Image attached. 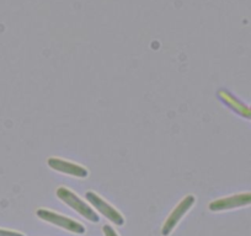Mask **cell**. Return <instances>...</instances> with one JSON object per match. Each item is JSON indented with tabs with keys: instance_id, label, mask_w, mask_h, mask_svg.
Listing matches in <instances>:
<instances>
[{
	"instance_id": "obj_1",
	"label": "cell",
	"mask_w": 251,
	"mask_h": 236,
	"mask_svg": "<svg viewBox=\"0 0 251 236\" xmlns=\"http://www.w3.org/2000/svg\"><path fill=\"white\" fill-rule=\"evenodd\" d=\"M57 197L88 220L93 221V223H98L100 220V216L96 214V212L91 207H89L83 199L79 198L75 193H73L71 189H66V187H59L57 189Z\"/></svg>"
},
{
	"instance_id": "obj_2",
	"label": "cell",
	"mask_w": 251,
	"mask_h": 236,
	"mask_svg": "<svg viewBox=\"0 0 251 236\" xmlns=\"http://www.w3.org/2000/svg\"><path fill=\"white\" fill-rule=\"evenodd\" d=\"M37 216L42 219V220L47 221V223L57 225L62 229H66V230L72 231L74 234H84L86 231L85 226L83 224L78 223V221L73 220L71 218H67V216L62 215V214L47 211V209H38Z\"/></svg>"
},
{
	"instance_id": "obj_3",
	"label": "cell",
	"mask_w": 251,
	"mask_h": 236,
	"mask_svg": "<svg viewBox=\"0 0 251 236\" xmlns=\"http://www.w3.org/2000/svg\"><path fill=\"white\" fill-rule=\"evenodd\" d=\"M86 199L91 203V206L95 209H98L101 214H102L105 218H107L111 223H113L117 226H122L125 224V218L122 216V214L117 211L116 208H113L110 203L105 201V199L101 198L99 194L94 193V192H86L85 193Z\"/></svg>"
},
{
	"instance_id": "obj_4",
	"label": "cell",
	"mask_w": 251,
	"mask_h": 236,
	"mask_svg": "<svg viewBox=\"0 0 251 236\" xmlns=\"http://www.w3.org/2000/svg\"><path fill=\"white\" fill-rule=\"evenodd\" d=\"M195 202H196L195 196L190 194V196H186L185 198H183L182 201L175 207V209L171 212V214L168 216L165 223H164L163 229H161V234H163V236L170 235L171 231H173L174 229L176 228V225L178 224V221L182 219V216L185 215L190 209H191V207L194 206Z\"/></svg>"
},
{
	"instance_id": "obj_5",
	"label": "cell",
	"mask_w": 251,
	"mask_h": 236,
	"mask_svg": "<svg viewBox=\"0 0 251 236\" xmlns=\"http://www.w3.org/2000/svg\"><path fill=\"white\" fill-rule=\"evenodd\" d=\"M249 204H251V192H245V193L233 194V196L224 197V198H219L209 203V211H230V209L241 208V207L249 206Z\"/></svg>"
},
{
	"instance_id": "obj_6",
	"label": "cell",
	"mask_w": 251,
	"mask_h": 236,
	"mask_svg": "<svg viewBox=\"0 0 251 236\" xmlns=\"http://www.w3.org/2000/svg\"><path fill=\"white\" fill-rule=\"evenodd\" d=\"M48 166L52 170L58 171V172L74 176V177H79V179H84V177L89 175V171L84 166L71 163V161L62 160V159L58 158L48 159Z\"/></svg>"
},
{
	"instance_id": "obj_7",
	"label": "cell",
	"mask_w": 251,
	"mask_h": 236,
	"mask_svg": "<svg viewBox=\"0 0 251 236\" xmlns=\"http://www.w3.org/2000/svg\"><path fill=\"white\" fill-rule=\"evenodd\" d=\"M217 95H218L219 100L223 103H226L230 110H233L234 112H236L241 117L251 119V108L248 107L241 101H239V98H236L235 96H233L230 93L226 90H219Z\"/></svg>"
},
{
	"instance_id": "obj_8",
	"label": "cell",
	"mask_w": 251,
	"mask_h": 236,
	"mask_svg": "<svg viewBox=\"0 0 251 236\" xmlns=\"http://www.w3.org/2000/svg\"><path fill=\"white\" fill-rule=\"evenodd\" d=\"M0 236H25V235L21 233H18V231L4 230V229H0Z\"/></svg>"
},
{
	"instance_id": "obj_9",
	"label": "cell",
	"mask_w": 251,
	"mask_h": 236,
	"mask_svg": "<svg viewBox=\"0 0 251 236\" xmlns=\"http://www.w3.org/2000/svg\"><path fill=\"white\" fill-rule=\"evenodd\" d=\"M102 231H103V234H105V236H118V234L116 233L115 229H113L112 226H110V225L103 226Z\"/></svg>"
},
{
	"instance_id": "obj_10",
	"label": "cell",
	"mask_w": 251,
	"mask_h": 236,
	"mask_svg": "<svg viewBox=\"0 0 251 236\" xmlns=\"http://www.w3.org/2000/svg\"><path fill=\"white\" fill-rule=\"evenodd\" d=\"M250 108H251V107H250Z\"/></svg>"
}]
</instances>
